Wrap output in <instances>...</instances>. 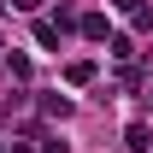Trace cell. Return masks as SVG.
<instances>
[{
	"instance_id": "obj_1",
	"label": "cell",
	"mask_w": 153,
	"mask_h": 153,
	"mask_svg": "<svg viewBox=\"0 0 153 153\" xmlns=\"http://www.w3.org/2000/svg\"><path fill=\"white\" fill-rule=\"evenodd\" d=\"M65 82H71V88L94 82V59H71V65H65Z\"/></svg>"
},
{
	"instance_id": "obj_2",
	"label": "cell",
	"mask_w": 153,
	"mask_h": 153,
	"mask_svg": "<svg viewBox=\"0 0 153 153\" xmlns=\"http://www.w3.org/2000/svg\"><path fill=\"white\" fill-rule=\"evenodd\" d=\"M76 30H82L88 41H106V18H100V12H88V18H76Z\"/></svg>"
},
{
	"instance_id": "obj_3",
	"label": "cell",
	"mask_w": 153,
	"mask_h": 153,
	"mask_svg": "<svg viewBox=\"0 0 153 153\" xmlns=\"http://www.w3.org/2000/svg\"><path fill=\"white\" fill-rule=\"evenodd\" d=\"M124 141H130V153H147V147H153V141H147V124H130Z\"/></svg>"
},
{
	"instance_id": "obj_4",
	"label": "cell",
	"mask_w": 153,
	"mask_h": 153,
	"mask_svg": "<svg viewBox=\"0 0 153 153\" xmlns=\"http://www.w3.org/2000/svg\"><path fill=\"white\" fill-rule=\"evenodd\" d=\"M36 41L41 47H59V24L53 18H36Z\"/></svg>"
},
{
	"instance_id": "obj_5",
	"label": "cell",
	"mask_w": 153,
	"mask_h": 153,
	"mask_svg": "<svg viewBox=\"0 0 153 153\" xmlns=\"http://www.w3.org/2000/svg\"><path fill=\"white\" fill-rule=\"evenodd\" d=\"M41 106H47V118H71V100H65V94H47Z\"/></svg>"
},
{
	"instance_id": "obj_6",
	"label": "cell",
	"mask_w": 153,
	"mask_h": 153,
	"mask_svg": "<svg viewBox=\"0 0 153 153\" xmlns=\"http://www.w3.org/2000/svg\"><path fill=\"white\" fill-rule=\"evenodd\" d=\"M112 6H118V12H130V18H135V12H141L147 0H112Z\"/></svg>"
},
{
	"instance_id": "obj_7",
	"label": "cell",
	"mask_w": 153,
	"mask_h": 153,
	"mask_svg": "<svg viewBox=\"0 0 153 153\" xmlns=\"http://www.w3.org/2000/svg\"><path fill=\"white\" fill-rule=\"evenodd\" d=\"M41 153H71V147H65V141H41Z\"/></svg>"
},
{
	"instance_id": "obj_8",
	"label": "cell",
	"mask_w": 153,
	"mask_h": 153,
	"mask_svg": "<svg viewBox=\"0 0 153 153\" xmlns=\"http://www.w3.org/2000/svg\"><path fill=\"white\" fill-rule=\"evenodd\" d=\"M12 6H18V12H36V6H41V0H12Z\"/></svg>"
},
{
	"instance_id": "obj_9",
	"label": "cell",
	"mask_w": 153,
	"mask_h": 153,
	"mask_svg": "<svg viewBox=\"0 0 153 153\" xmlns=\"http://www.w3.org/2000/svg\"><path fill=\"white\" fill-rule=\"evenodd\" d=\"M6 153H36V147H30V141H12V147H6Z\"/></svg>"
},
{
	"instance_id": "obj_10",
	"label": "cell",
	"mask_w": 153,
	"mask_h": 153,
	"mask_svg": "<svg viewBox=\"0 0 153 153\" xmlns=\"http://www.w3.org/2000/svg\"><path fill=\"white\" fill-rule=\"evenodd\" d=\"M147 106H153V94H147Z\"/></svg>"
},
{
	"instance_id": "obj_11",
	"label": "cell",
	"mask_w": 153,
	"mask_h": 153,
	"mask_svg": "<svg viewBox=\"0 0 153 153\" xmlns=\"http://www.w3.org/2000/svg\"><path fill=\"white\" fill-rule=\"evenodd\" d=\"M0 153H6V147H0Z\"/></svg>"
}]
</instances>
